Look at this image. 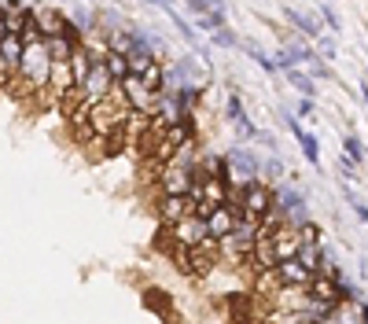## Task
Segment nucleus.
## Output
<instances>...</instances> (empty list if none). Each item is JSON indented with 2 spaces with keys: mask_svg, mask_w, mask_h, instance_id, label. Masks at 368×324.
I'll use <instances>...</instances> for the list:
<instances>
[{
  "mask_svg": "<svg viewBox=\"0 0 368 324\" xmlns=\"http://www.w3.org/2000/svg\"><path fill=\"white\" fill-rule=\"evenodd\" d=\"M280 118L287 122V129H291V137H295V144L302 148V158L310 162V170L321 173V170H324V158H321V140H317L313 133H306L302 118H298V115H291V111H280Z\"/></svg>",
  "mask_w": 368,
  "mask_h": 324,
  "instance_id": "obj_1",
  "label": "nucleus"
},
{
  "mask_svg": "<svg viewBox=\"0 0 368 324\" xmlns=\"http://www.w3.org/2000/svg\"><path fill=\"white\" fill-rule=\"evenodd\" d=\"M166 232H170L173 239H177L181 247H199V243H203L206 236H210V225H206V218H203V214H196V210H191L188 218H181L177 225H170Z\"/></svg>",
  "mask_w": 368,
  "mask_h": 324,
  "instance_id": "obj_2",
  "label": "nucleus"
},
{
  "mask_svg": "<svg viewBox=\"0 0 368 324\" xmlns=\"http://www.w3.org/2000/svg\"><path fill=\"white\" fill-rule=\"evenodd\" d=\"M191 185H196V170L173 166V162L158 170V192L163 196H191Z\"/></svg>",
  "mask_w": 368,
  "mask_h": 324,
  "instance_id": "obj_3",
  "label": "nucleus"
},
{
  "mask_svg": "<svg viewBox=\"0 0 368 324\" xmlns=\"http://www.w3.org/2000/svg\"><path fill=\"white\" fill-rule=\"evenodd\" d=\"M118 85V77L110 74V67H107V59L103 63H96L92 67V74H89V81H85V89H82V96L89 104H100V100H107L110 96V89Z\"/></svg>",
  "mask_w": 368,
  "mask_h": 324,
  "instance_id": "obj_4",
  "label": "nucleus"
},
{
  "mask_svg": "<svg viewBox=\"0 0 368 324\" xmlns=\"http://www.w3.org/2000/svg\"><path fill=\"white\" fill-rule=\"evenodd\" d=\"M239 218H243V206H236V203H221V206H214L210 214H206L210 236H217V239L232 236V232H236V225H239Z\"/></svg>",
  "mask_w": 368,
  "mask_h": 324,
  "instance_id": "obj_5",
  "label": "nucleus"
},
{
  "mask_svg": "<svg viewBox=\"0 0 368 324\" xmlns=\"http://www.w3.org/2000/svg\"><path fill=\"white\" fill-rule=\"evenodd\" d=\"M191 210H196V199L191 196H158V203H155V214H158V221H163V229L177 225L181 218L191 214Z\"/></svg>",
  "mask_w": 368,
  "mask_h": 324,
  "instance_id": "obj_6",
  "label": "nucleus"
},
{
  "mask_svg": "<svg viewBox=\"0 0 368 324\" xmlns=\"http://www.w3.org/2000/svg\"><path fill=\"white\" fill-rule=\"evenodd\" d=\"M273 203H277V185H269V181H254V185L243 192V214L262 218Z\"/></svg>",
  "mask_w": 368,
  "mask_h": 324,
  "instance_id": "obj_7",
  "label": "nucleus"
},
{
  "mask_svg": "<svg viewBox=\"0 0 368 324\" xmlns=\"http://www.w3.org/2000/svg\"><path fill=\"white\" fill-rule=\"evenodd\" d=\"M280 266V258H277V243H273V232L262 229L258 239H254V251H250V269L258 273V269H277Z\"/></svg>",
  "mask_w": 368,
  "mask_h": 324,
  "instance_id": "obj_8",
  "label": "nucleus"
},
{
  "mask_svg": "<svg viewBox=\"0 0 368 324\" xmlns=\"http://www.w3.org/2000/svg\"><path fill=\"white\" fill-rule=\"evenodd\" d=\"M30 8H34V19L44 30V37H56V34H63V30L70 26V15L52 8V4H30Z\"/></svg>",
  "mask_w": 368,
  "mask_h": 324,
  "instance_id": "obj_9",
  "label": "nucleus"
},
{
  "mask_svg": "<svg viewBox=\"0 0 368 324\" xmlns=\"http://www.w3.org/2000/svg\"><path fill=\"white\" fill-rule=\"evenodd\" d=\"M48 89H52V92L59 96V100H63L67 92H74V89H77L70 59H56V63H52V77H48Z\"/></svg>",
  "mask_w": 368,
  "mask_h": 324,
  "instance_id": "obj_10",
  "label": "nucleus"
},
{
  "mask_svg": "<svg viewBox=\"0 0 368 324\" xmlns=\"http://www.w3.org/2000/svg\"><path fill=\"white\" fill-rule=\"evenodd\" d=\"M310 295H313V299H321V302L339 306V302H343V284H339V280H331L328 273H313V280H310Z\"/></svg>",
  "mask_w": 368,
  "mask_h": 324,
  "instance_id": "obj_11",
  "label": "nucleus"
},
{
  "mask_svg": "<svg viewBox=\"0 0 368 324\" xmlns=\"http://www.w3.org/2000/svg\"><path fill=\"white\" fill-rule=\"evenodd\" d=\"M284 19H287V26H291V30H298V34H302V37H310V41H317V37L324 34V30H321V23H317L310 11H298V8H284Z\"/></svg>",
  "mask_w": 368,
  "mask_h": 324,
  "instance_id": "obj_12",
  "label": "nucleus"
},
{
  "mask_svg": "<svg viewBox=\"0 0 368 324\" xmlns=\"http://www.w3.org/2000/svg\"><path fill=\"white\" fill-rule=\"evenodd\" d=\"M277 273H280V284L284 287H310V280H313V273L302 266L298 258H287V262H280Z\"/></svg>",
  "mask_w": 368,
  "mask_h": 324,
  "instance_id": "obj_13",
  "label": "nucleus"
},
{
  "mask_svg": "<svg viewBox=\"0 0 368 324\" xmlns=\"http://www.w3.org/2000/svg\"><path fill=\"white\" fill-rule=\"evenodd\" d=\"M30 23H34V8H15V11L4 8V15H0V30H4V34H19L23 37V30Z\"/></svg>",
  "mask_w": 368,
  "mask_h": 324,
  "instance_id": "obj_14",
  "label": "nucleus"
},
{
  "mask_svg": "<svg viewBox=\"0 0 368 324\" xmlns=\"http://www.w3.org/2000/svg\"><path fill=\"white\" fill-rule=\"evenodd\" d=\"M324 254H328V243H310V239H302V247H298V262L306 266L310 273H321Z\"/></svg>",
  "mask_w": 368,
  "mask_h": 324,
  "instance_id": "obj_15",
  "label": "nucleus"
},
{
  "mask_svg": "<svg viewBox=\"0 0 368 324\" xmlns=\"http://www.w3.org/2000/svg\"><path fill=\"white\" fill-rule=\"evenodd\" d=\"M284 81L291 89H298V96H310V100H317V77L306 74V67H295V70H287Z\"/></svg>",
  "mask_w": 368,
  "mask_h": 324,
  "instance_id": "obj_16",
  "label": "nucleus"
},
{
  "mask_svg": "<svg viewBox=\"0 0 368 324\" xmlns=\"http://www.w3.org/2000/svg\"><path fill=\"white\" fill-rule=\"evenodd\" d=\"M229 125L236 129V140H239V144H254V140H258V133H262V129L250 122V115H247V111H243L239 118H232Z\"/></svg>",
  "mask_w": 368,
  "mask_h": 324,
  "instance_id": "obj_17",
  "label": "nucleus"
},
{
  "mask_svg": "<svg viewBox=\"0 0 368 324\" xmlns=\"http://www.w3.org/2000/svg\"><path fill=\"white\" fill-rule=\"evenodd\" d=\"M221 26H229L225 8H214L206 15H196V30H203V34H214V30H221Z\"/></svg>",
  "mask_w": 368,
  "mask_h": 324,
  "instance_id": "obj_18",
  "label": "nucleus"
},
{
  "mask_svg": "<svg viewBox=\"0 0 368 324\" xmlns=\"http://www.w3.org/2000/svg\"><path fill=\"white\" fill-rule=\"evenodd\" d=\"M243 52L250 56V63H258V67L265 70V74H280V67H277V56H269V52H262V48L258 44H243Z\"/></svg>",
  "mask_w": 368,
  "mask_h": 324,
  "instance_id": "obj_19",
  "label": "nucleus"
},
{
  "mask_svg": "<svg viewBox=\"0 0 368 324\" xmlns=\"http://www.w3.org/2000/svg\"><path fill=\"white\" fill-rule=\"evenodd\" d=\"M155 59H158V48H137V52L129 56V70L133 74H148Z\"/></svg>",
  "mask_w": 368,
  "mask_h": 324,
  "instance_id": "obj_20",
  "label": "nucleus"
},
{
  "mask_svg": "<svg viewBox=\"0 0 368 324\" xmlns=\"http://www.w3.org/2000/svg\"><path fill=\"white\" fill-rule=\"evenodd\" d=\"M210 44H217V48H243V41H239V34H236L232 26L214 30V34H210Z\"/></svg>",
  "mask_w": 368,
  "mask_h": 324,
  "instance_id": "obj_21",
  "label": "nucleus"
},
{
  "mask_svg": "<svg viewBox=\"0 0 368 324\" xmlns=\"http://www.w3.org/2000/svg\"><path fill=\"white\" fill-rule=\"evenodd\" d=\"M317 11H321V23L331 30V34H339V30H343V19H339V11H335V0H324Z\"/></svg>",
  "mask_w": 368,
  "mask_h": 324,
  "instance_id": "obj_22",
  "label": "nucleus"
},
{
  "mask_svg": "<svg viewBox=\"0 0 368 324\" xmlns=\"http://www.w3.org/2000/svg\"><path fill=\"white\" fill-rule=\"evenodd\" d=\"M107 67H110V74H115L118 81H125L133 70H129V56H122V52H110L107 56Z\"/></svg>",
  "mask_w": 368,
  "mask_h": 324,
  "instance_id": "obj_23",
  "label": "nucleus"
},
{
  "mask_svg": "<svg viewBox=\"0 0 368 324\" xmlns=\"http://www.w3.org/2000/svg\"><path fill=\"white\" fill-rule=\"evenodd\" d=\"M287 173V166H284V158H265L262 162V181H269V185H277L280 177Z\"/></svg>",
  "mask_w": 368,
  "mask_h": 324,
  "instance_id": "obj_24",
  "label": "nucleus"
},
{
  "mask_svg": "<svg viewBox=\"0 0 368 324\" xmlns=\"http://www.w3.org/2000/svg\"><path fill=\"white\" fill-rule=\"evenodd\" d=\"M343 155H350L354 162H364V144L357 140V133H346L343 137Z\"/></svg>",
  "mask_w": 368,
  "mask_h": 324,
  "instance_id": "obj_25",
  "label": "nucleus"
},
{
  "mask_svg": "<svg viewBox=\"0 0 368 324\" xmlns=\"http://www.w3.org/2000/svg\"><path fill=\"white\" fill-rule=\"evenodd\" d=\"M243 111H247V107H243V96H239V92L232 89V92H229V100H225V122L239 118V115H243Z\"/></svg>",
  "mask_w": 368,
  "mask_h": 324,
  "instance_id": "obj_26",
  "label": "nucleus"
},
{
  "mask_svg": "<svg viewBox=\"0 0 368 324\" xmlns=\"http://www.w3.org/2000/svg\"><path fill=\"white\" fill-rule=\"evenodd\" d=\"M184 8L191 15H206V11H214V8H225V0H184Z\"/></svg>",
  "mask_w": 368,
  "mask_h": 324,
  "instance_id": "obj_27",
  "label": "nucleus"
},
{
  "mask_svg": "<svg viewBox=\"0 0 368 324\" xmlns=\"http://www.w3.org/2000/svg\"><path fill=\"white\" fill-rule=\"evenodd\" d=\"M339 170H343V177H350V181H357V177H361V162H354L350 155H339Z\"/></svg>",
  "mask_w": 368,
  "mask_h": 324,
  "instance_id": "obj_28",
  "label": "nucleus"
},
{
  "mask_svg": "<svg viewBox=\"0 0 368 324\" xmlns=\"http://www.w3.org/2000/svg\"><path fill=\"white\" fill-rule=\"evenodd\" d=\"M317 52H321V56H324V59L331 63L335 56H339V48L331 44V37H328V34H321V37H317Z\"/></svg>",
  "mask_w": 368,
  "mask_h": 324,
  "instance_id": "obj_29",
  "label": "nucleus"
},
{
  "mask_svg": "<svg viewBox=\"0 0 368 324\" xmlns=\"http://www.w3.org/2000/svg\"><path fill=\"white\" fill-rule=\"evenodd\" d=\"M343 199H346V203H350V210H354V214H357V218L368 225V206H364L357 196H354V192H343Z\"/></svg>",
  "mask_w": 368,
  "mask_h": 324,
  "instance_id": "obj_30",
  "label": "nucleus"
},
{
  "mask_svg": "<svg viewBox=\"0 0 368 324\" xmlns=\"http://www.w3.org/2000/svg\"><path fill=\"white\" fill-rule=\"evenodd\" d=\"M295 115H298V118H313V115H317V100H310V96H302Z\"/></svg>",
  "mask_w": 368,
  "mask_h": 324,
  "instance_id": "obj_31",
  "label": "nucleus"
},
{
  "mask_svg": "<svg viewBox=\"0 0 368 324\" xmlns=\"http://www.w3.org/2000/svg\"><path fill=\"white\" fill-rule=\"evenodd\" d=\"M254 148H265V151H277V148H280V144H277V137H273V133H265V129H262V133H258V140H254Z\"/></svg>",
  "mask_w": 368,
  "mask_h": 324,
  "instance_id": "obj_32",
  "label": "nucleus"
},
{
  "mask_svg": "<svg viewBox=\"0 0 368 324\" xmlns=\"http://www.w3.org/2000/svg\"><path fill=\"white\" fill-rule=\"evenodd\" d=\"M144 4H151L158 11H177V8H173V0H144Z\"/></svg>",
  "mask_w": 368,
  "mask_h": 324,
  "instance_id": "obj_33",
  "label": "nucleus"
},
{
  "mask_svg": "<svg viewBox=\"0 0 368 324\" xmlns=\"http://www.w3.org/2000/svg\"><path fill=\"white\" fill-rule=\"evenodd\" d=\"M361 104H368V81H361Z\"/></svg>",
  "mask_w": 368,
  "mask_h": 324,
  "instance_id": "obj_34",
  "label": "nucleus"
},
{
  "mask_svg": "<svg viewBox=\"0 0 368 324\" xmlns=\"http://www.w3.org/2000/svg\"><path fill=\"white\" fill-rule=\"evenodd\" d=\"M361 320H364V324H368V299H364V302H361Z\"/></svg>",
  "mask_w": 368,
  "mask_h": 324,
  "instance_id": "obj_35",
  "label": "nucleus"
}]
</instances>
